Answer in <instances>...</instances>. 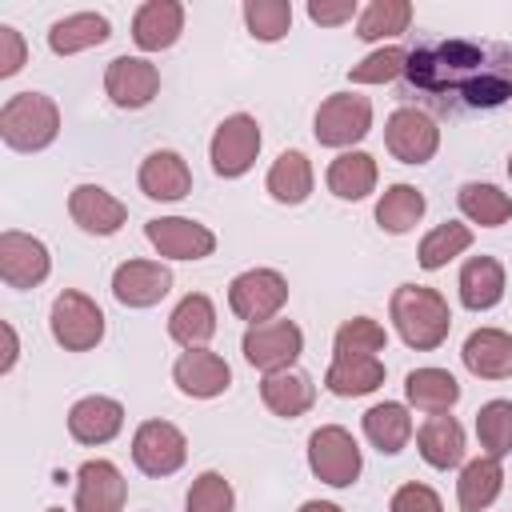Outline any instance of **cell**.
I'll return each instance as SVG.
<instances>
[{
  "label": "cell",
  "mask_w": 512,
  "mask_h": 512,
  "mask_svg": "<svg viewBox=\"0 0 512 512\" xmlns=\"http://www.w3.org/2000/svg\"><path fill=\"white\" fill-rule=\"evenodd\" d=\"M104 92H108V100L116 108H128V112L132 108H144L160 92V72L144 56H116L104 68Z\"/></svg>",
  "instance_id": "5bb4252c"
},
{
  "label": "cell",
  "mask_w": 512,
  "mask_h": 512,
  "mask_svg": "<svg viewBox=\"0 0 512 512\" xmlns=\"http://www.w3.org/2000/svg\"><path fill=\"white\" fill-rule=\"evenodd\" d=\"M44 512H64V508H44Z\"/></svg>",
  "instance_id": "c3c4849f"
},
{
  "label": "cell",
  "mask_w": 512,
  "mask_h": 512,
  "mask_svg": "<svg viewBox=\"0 0 512 512\" xmlns=\"http://www.w3.org/2000/svg\"><path fill=\"white\" fill-rule=\"evenodd\" d=\"M456 204L460 212L480 224V228H500L504 220H512V196L500 192L496 184H480V180H468L460 192H456Z\"/></svg>",
  "instance_id": "e575fe53"
},
{
  "label": "cell",
  "mask_w": 512,
  "mask_h": 512,
  "mask_svg": "<svg viewBox=\"0 0 512 512\" xmlns=\"http://www.w3.org/2000/svg\"><path fill=\"white\" fill-rule=\"evenodd\" d=\"M188 460V436L168 420H144L132 436V464L144 476H172Z\"/></svg>",
  "instance_id": "30bf717a"
},
{
  "label": "cell",
  "mask_w": 512,
  "mask_h": 512,
  "mask_svg": "<svg viewBox=\"0 0 512 512\" xmlns=\"http://www.w3.org/2000/svg\"><path fill=\"white\" fill-rule=\"evenodd\" d=\"M172 380L184 396L192 400H212L220 392H228L232 384V368L224 364V356L208 352V348H184L180 360L172 364Z\"/></svg>",
  "instance_id": "e0dca14e"
},
{
  "label": "cell",
  "mask_w": 512,
  "mask_h": 512,
  "mask_svg": "<svg viewBox=\"0 0 512 512\" xmlns=\"http://www.w3.org/2000/svg\"><path fill=\"white\" fill-rule=\"evenodd\" d=\"M388 512H444V504H440V496L428 484H416L412 480V484H400L396 488Z\"/></svg>",
  "instance_id": "7bdbcfd3"
},
{
  "label": "cell",
  "mask_w": 512,
  "mask_h": 512,
  "mask_svg": "<svg viewBox=\"0 0 512 512\" xmlns=\"http://www.w3.org/2000/svg\"><path fill=\"white\" fill-rule=\"evenodd\" d=\"M244 24L256 40L276 44L292 28V4L288 0H244Z\"/></svg>",
  "instance_id": "ab89813d"
},
{
  "label": "cell",
  "mask_w": 512,
  "mask_h": 512,
  "mask_svg": "<svg viewBox=\"0 0 512 512\" xmlns=\"http://www.w3.org/2000/svg\"><path fill=\"white\" fill-rule=\"evenodd\" d=\"M60 136V108L44 92H16L0 108V140L12 152H40Z\"/></svg>",
  "instance_id": "3957f363"
},
{
  "label": "cell",
  "mask_w": 512,
  "mask_h": 512,
  "mask_svg": "<svg viewBox=\"0 0 512 512\" xmlns=\"http://www.w3.org/2000/svg\"><path fill=\"white\" fill-rule=\"evenodd\" d=\"M424 208H428V200H424V192L416 184H388L380 192V200H376V224L384 232H392V236H404V232H412L420 224Z\"/></svg>",
  "instance_id": "1f68e13d"
},
{
  "label": "cell",
  "mask_w": 512,
  "mask_h": 512,
  "mask_svg": "<svg viewBox=\"0 0 512 512\" xmlns=\"http://www.w3.org/2000/svg\"><path fill=\"white\" fill-rule=\"evenodd\" d=\"M404 76L412 88L436 100L456 96L464 108H500L512 100V48L460 36L436 40L408 52Z\"/></svg>",
  "instance_id": "6da1fadb"
},
{
  "label": "cell",
  "mask_w": 512,
  "mask_h": 512,
  "mask_svg": "<svg viewBox=\"0 0 512 512\" xmlns=\"http://www.w3.org/2000/svg\"><path fill=\"white\" fill-rule=\"evenodd\" d=\"M240 348H244V360L268 376V372H284V368H292V364L300 360V352H304V332H300L292 320L248 324Z\"/></svg>",
  "instance_id": "9c48e42d"
},
{
  "label": "cell",
  "mask_w": 512,
  "mask_h": 512,
  "mask_svg": "<svg viewBox=\"0 0 512 512\" xmlns=\"http://www.w3.org/2000/svg\"><path fill=\"white\" fill-rule=\"evenodd\" d=\"M356 16V0H308V20L320 28L348 24Z\"/></svg>",
  "instance_id": "f6af8a7d"
},
{
  "label": "cell",
  "mask_w": 512,
  "mask_h": 512,
  "mask_svg": "<svg viewBox=\"0 0 512 512\" xmlns=\"http://www.w3.org/2000/svg\"><path fill=\"white\" fill-rule=\"evenodd\" d=\"M48 272H52V256L44 240L16 228L0 232V280L8 288H36L48 280Z\"/></svg>",
  "instance_id": "4fadbf2b"
},
{
  "label": "cell",
  "mask_w": 512,
  "mask_h": 512,
  "mask_svg": "<svg viewBox=\"0 0 512 512\" xmlns=\"http://www.w3.org/2000/svg\"><path fill=\"white\" fill-rule=\"evenodd\" d=\"M468 248H472V228H468V224H456V220H444V224H436V228L420 240L416 260H420L424 272H436V268H444L448 260H456V256L468 252Z\"/></svg>",
  "instance_id": "d590c367"
},
{
  "label": "cell",
  "mask_w": 512,
  "mask_h": 512,
  "mask_svg": "<svg viewBox=\"0 0 512 512\" xmlns=\"http://www.w3.org/2000/svg\"><path fill=\"white\" fill-rule=\"evenodd\" d=\"M260 400L272 416H284V420H296L304 416L312 404H316V384L308 372H296V368H284V372H268L260 380Z\"/></svg>",
  "instance_id": "603a6c76"
},
{
  "label": "cell",
  "mask_w": 512,
  "mask_h": 512,
  "mask_svg": "<svg viewBox=\"0 0 512 512\" xmlns=\"http://www.w3.org/2000/svg\"><path fill=\"white\" fill-rule=\"evenodd\" d=\"M172 288V272L160 260H124L112 272V296L124 308H152L168 296Z\"/></svg>",
  "instance_id": "2e32d148"
},
{
  "label": "cell",
  "mask_w": 512,
  "mask_h": 512,
  "mask_svg": "<svg viewBox=\"0 0 512 512\" xmlns=\"http://www.w3.org/2000/svg\"><path fill=\"white\" fill-rule=\"evenodd\" d=\"M184 32V4L176 0H148L132 16V40L140 52H164Z\"/></svg>",
  "instance_id": "7402d4cb"
},
{
  "label": "cell",
  "mask_w": 512,
  "mask_h": 512,
  "mask_svg": "<svg viewBox=\"0 0 512 512\" xmlns=\"http://www.w3.org/2000/svg\"><path fill=\"white\" fill-rule=\"evenodd\" d=\"M68 216L80 232L88 236H116L128 224V208L124 200H116L108 188L100 184H76L68 196Z\"/></svg>",
  "instance_id": "9a60e30c"
},
{
  "label": "cell",
  "mask_w": 512,
  "mask_h": 512,
  "mask_svg": "<svg viewBox=\"0 0 512 512\" xmlns=\"http://www.w3.org/2000/svg\"><path fill=\"white\" fill-rule=\"evenodd\" d=\"M296 512H344L340 504H332V500H304Z\"/></svg>",
  "instance_id": "7dc6e473"
},
{
  "label": "cell",
  "mask_w": 512,
  "mask_h": 512,
  "mask_svg": "<svg viewBox=\"0 0 512 512\" xmlns=\"http://www.w3.org/2000/svg\"><path fill=\"white\" fill-rule=\"evenodd\" d=\"M504 488V468L496 456H476L460 468V480H456V504L460 512H484L488 504H496Z\"/></svg>",
  "instance_id": "4316f807"
},
{
  "label": "cell",
  "mask_w": 512,
  "mask_h": 512,
  "mask_svg": "<svg viewBox=\"0 0 512 512\" xmlns=\"http://www.w3.org/2000/svg\"><path fill=\"white\" fill-rule=\"evenodd\" d=\"M124 428V404L112 396H84L68 408V436L76 444H108Z\"/></svg>",
  "instance_id": "ffe728a7"
},
{
  "label": "cell",
  "mask_w": 512,
  "mask_h": 512,
  "mask_svg": "<svg viewBox=\"0 0 512 512\" xmlns=\"http://www.w3.org/2000/svg\"><path fill=\"white\" fill-rule=\"evenodd\" d=\"M384 384V360L380 356H356V360H332L324 372V388L332 396H368Z\"/></svg>",
  "instance_id": "836d02e7"
},
{
  "label": "cell",
  "mask_w": 512,
  "mask_h": 512,
  "mask_svg": "<svg viewBox=\"0 0 512 512\" xmlns=\"http://www.w3.org/2000/svg\"><path fill=\"white\" fill-rule=\"evenodd\" d=\"M0 332H4V344H8V348H4V360H0V372H12V368H16V356H20V344H16V328L4 320V324H0Z\"/></svg>",
  "instance_id": "bcb514c9"
},
{
  "label": "cell",
  "mask_w": 512,
  "mask_h": 512,
  "mask_svg": "<svg viewBox=\"0 0 512 512\" xmlns=\"http://www.w3.org/2000/svg\"><path fill=\"white\" fill-rule=\"evenodd\" d=\"M28 64V44L12 24H0V76H16Z\"/></svg>",
  "instance_id": "ee69618b"
},
{
  "label": "cell",
  "mask_w": 512,
  "mask_h": 512,
  "mask_svg": "<svg viewBox=\"0 0 512 512\" xmlns=\"http://www.w3.org/2000/svg\"><path fill=\"white\" fill-rule=\"evenodd\" d=\"M384 144L400 164H428L440 148V128L420 108H396L384 124Z\"/></svg>",
  "instance_id": "7c38bea8"
},
{
  "label": "cell",
  "mask_w": 512,
  "mask_h": 512,
  "mask_svg": "<svg viewBox=\"0 0 512 512\" xmlns=\"http://www.w3.org/2000/svg\"><path fill=\"white\" fill-rule=\"evenodd\" d=\"M372 188H376V160L368 152L352 148V152H340L328 164V192L332 196H340V200H364Z\"/></svg>",
  "instance_id": "d6a6232c"
},
{
  "label": "cell",
  "mask_w": 512,
  "mask_h": 512,
  "mask_svg": "<svg viewBox=\"0 0 512 512\" xmlns=\"http://www.w3.org/2000/svg\"><path fill=\"white\" fill-rule=\"evenodd\" d=\"M184 508L188 512H232L236 508V492L220 472H200L192 480V488H188Z\"/></svg>",
  "instance_id": "b9f144b4"
},
{
  "label": "cell",
  "mask_w": 512,
  "mask_h": 512,
  "mask_svg": "<svg viewBox=\"0 0 512 512\" xmlns=\"http://www.w3.org/2000/svg\"><path fill=\"white\" fill-rule=\"evenodd\" d=\"M112 36V24L104 12H72V16H60L52 28H48V48L56 56H76L84 48H96Z\"/></svg>",
  "instance_id": "d4e9b609"
},
{
  "label": "cell",
  "mask_w": 512,
  "mask_h": 512,
  "mask_svg": "<svg viewBox=\"0 0 512 512\" xmlns=\"http://www.w3.org/2000/svg\"><path fill=\"white\" fill-rule=\"evenodd\" d=\"M460 360L480 380H512V336L504 328H476L468 332Z\"/></svg>",
  "instance_id": "44dd1931"
},
{
  "label": "cell",
  "mask_w": 512,
  "mask_h": 512,
  "mask_svg": "<svg viewBox=\"0 0 512 512\" xmlns=\"http://www.w3.org/2000/svg\"><path fill=\"white\" fill-rule=\"evenodd\" d=\"M264 188H268V196L276 200V204H304L308 196H312V164H308V156L300 152V148H288V152H280L276 160H272V168H268V180H264Z\"/></svg>",
  "instance_id": "f546056e"
},
{
  "label": "cell",
  "mask_w": 512,
  "mask_h": 512,
  "mask_svg": "<svg viewBox=\"0 0 512 512\" xmlns=\"http://www.w3.org/2000/svg\"><path fill=\"white\" fill-rule=\"evenodd\" d=\"M144 236L164 260H204L216 252V232L188 216H156L144 224Z\"/></svg>",
  "instance_id": "8fae6325"
},
{
  "label": "cell",
  "mask_w": 512,
  "mask_h": 512,
  "mask_svg": "<svg viewBox=\"0 0 512 512\" xmlns=\"http://www.w3.org/2000/svg\"><path fill=\"white\" fill-rule=\"evenodd\" d=\"M256 156H260V124H256V116H248V112L224 116L220 128L212 132V144H208L212 172L224 176V180H236L256 164Z\"/></svg>",
  "instance_id": "52a82bcc"
},
{
  "label": "cell",
  "mask_w": 512,
  "mask_h": 512,
  "mask_svg": "<svg viewBox=\"0 0 512 512\" xmlns=\"http://www.w3.org/2000/svg\"><path fill=\"white\" fill-rule=\"evenodd\" d=\"M312 132L324 148H344L352 152L356 140H364L372 132V100L356 96V92H332L312 120Z\"/></svg>",
  "instance_id": "8992f818"
},
{
  "label": "cell",
  "mask_w": 512,
  "mask_h": 512,
  "mask_svg": "<svg viewBox=\"0 0 512 512\" xmlns=\"http://www.w3.org/2000/svg\"><path fill=\"white\" fill-rule=\"evenodd\" d=\"M416 448L424 456V464L448 472L464 460V428L444 412V416H428L416 432Z\"/></svg>",
  "instance_id": "f1b7e54d"
},
{
  "label": "cell",
  "mask_w": 512,
  "mask_h": 512,
  "mask_svg": "<svg viewBox=\"0 0 512 512\" xmlns=\"http://www.w3.org/2000/svg\"><path fill=\"white\" fill-rule=\"evenodd\" d=\"M476 436L484 456H508L512 452V400H488L476 412Z\"/></svg>",
  "instance_id": "f35d334b"
},
{
  "label": "cell",
  "mask_w": 512,
  "mask_h": 512,
  "mask_svg": "<svg viewBox=\"0 0 512 512\" xmlns=\"http://www.w3.org/2000/svg\"><path fill=\"white\" fill-rule=\"evenodd\" d=\"M140 192L148 196V200H164V204H172V200H184L188 192H192V172H188V160L180 156V152H172V148H156V152H148L144 156V164H140Z\"/></svg>",
  "instance_id": "d6986e66"
},
{
  "label": "cell",
  "mask_w": 512,
  "mask_h": 512,
  "mask_svg": "<svg viewBox=\"0 0 512 512\" xmlns=\"http://www.w3.org/2000/svg\"><path fill=\"white\" fill-rule=\"evenodd\" d=\"M504 300V264L496 256H472L460 268V304L468 312H488Z\"/></svg>",
  "instance_id": "cb8c5ba5"
},
{
  "label": "cell",
  "mask_w": 512,
  "mask_h": 512,
  "mask_svg": "<svg viewBox=\"0 0 512 512\" xmlns=\"http://www.w3.org/2000/svg\"><path fill=\"white\" fill-rule=\"evenodd\" d=\"M364 436L372 448H380L384 456H396L404 452V444L412 440V416L404 404L396 400H384V404H372L364 412Z\"/></svg>",
  "instance_id": "4dcf8cb0"
},
{
  "label": "cell",
  "mask_w": 512,
  "mask_h": 512,
  "mask_svg": "<svg viewBox=\"0 0 512 512\" xmlns=\"http://www.w3.org/2000/svg\"><path fill=\"white\" fill-rule=\"evenodd\" d=\"M168 336L180 344V348H204L212 336H216V308L204 292H188L172 316H168Z\"/></svg>",
  "instance_id": "83f0119b"
},
{
  "label": "cell",
  "mask_w": 512,
  "mask_h": 512,
  "mask_svg": "<svg viewBox=\"0 0 512 512\" xmlns=\"http://www.w3.org/2000/svg\"><path fill=\"white\" fill-rule=\"evenodd\" d=\"M412 24V4L408 0H372L360 16H356V36L360 40H388L408 32Z\"/></svg>",
  "instance_id": "74e56055"
},
{
  "label": "cell",
  "mask_w": 512,
  "mask_h": 512,
  "mask_svg": "<svg viewBox=\"0 0 512 512\" xmlns=\"http://www.w3.org/2000/svg\"><path fill=\"white\" fill-rule=\"evenodd\" d=\"M308 468L316 480H324L332 488H352L360 480L364 456H360V444L352 440L348 428L324 424L308 436Z\"/></svg>",
  "instance_id": "5b68a950"
},
{
  "label": "cell",
  "mask_w": 512,
  "mask_h": 512,
  "mask_svg": "<svg viewBox=\"0 0 512 512\" xmlns=\"http://www.w3.org/2000/svg\"><path fill=\"white\" fill-rule=\"evenodd\" d=\"M288 304V280L276 268H248L228 284V308L248 324H268Z\"/></svg>",
  "instance_id": "ba28073f"
},
{
  "label": "cell",
  "mask_w": 512,
  "mask_h": 512,
  "mask_svg": "<svg viewBox=\"0 0 512 512\" xmlns=\"http://www.w3.org/2000/svg\"><path fill=\"white\" fill-rule=\"evenodd\" d=\"M388 344V332L384 324H376L372 316H352L336 328V340H332V360H356V356H376L384 352Z\"/></svg>",
  "instance_id": "8d00e7d4"
},
{
  "label": "cell",
  "mask_w": 512,
  "mask_h": 512,
  "mask_svg": "<svg viewBox=\"0 0 512 512\" xmlns=\"http://www.w3.org/2000/svg\"><path fill=\"white\" fill-rule=\"evenodd\" d=\"M404 68H408V52L396 48V44H388V48L368 52L360 64H352V68H348V80H352V84H388V80H396Z\"/></svg>",
  "instance_id": "60d3db41"
},
{
  "label": "cell",
  "mask_w": 512,
  "mask_h": 512,
  "mask_svg": "<svg viewBox=\"0 0 512 512\" xmlns=\"http://www.w3.org/2000/svg\"><path fill=\"white\" fill-rule=\"evenodd\" d=\"M128 480L112 460H84L76 472V512H120Z\"/></svg>",
  "instance_id": "ac0fdd59"
},
{
  "label": "cell",
  "mask_w": 512,
  "mask_h": 512,
  "mask_svg": "<svg viewBox=\"0 0 512 512\" xmlns=\"http://www.w3.org/2000/svg\"><path fill=\"white\" fill-rule=\"evenodd\" d=\"M404 396L412 408H420L428 416H444L460 400V384L448 368H412L404 380Z\"/></svg>",
  "instance_id": "484cf974"
},
{
  "label": "cell",
  "mask_w": 512,
  "mask_h": 512,
  "mask_svg": "<svg viewBox=\"0 0 512 512\" xmlns=\"http://www.w3.org/2000/svg\"><path fill=\"white\" fill-rule=\"evenodd\" d=\"M388 316L400 332V340L416 352H432L452 332V308L436 288L424 284H400L388 300Z\"/></svg>",
  "instance_id": "7a4b0ae2"
},
{
  "label": "cell",
  "mask_w": 512,
  "mask_h": 512,
  "mask_svg": "<svg viewBox=\"0 0 512 512\" xmlns=\"http://www.w3.org/2000/svg\"><path fill=\"white\" fill-rule=\"evenodd\" d=\"M508 176H512V156H508Z\"/></svg>",
  "instance_id": "681fc988"
},
{
  "label": "cell",
  "mask_w": 512,
  "mask_h": 512,
  "mask_svg": "<svg viewBox=\"0 0 512 512\" xmlns=\"http://www.w3.org/2000/svg\"><path fill=\"white\" fill-rule=\"evenodd\" d=\"M48 328H52V340L64 352H92L104 340V312H100V304L92 296H84L76 288H64L52 300Z\"/></svg>",
  "instance_id": "277c9868"
}]
</instances>
